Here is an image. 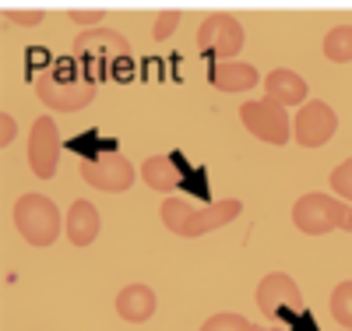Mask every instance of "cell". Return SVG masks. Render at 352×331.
Masks as SVG:
<instances>
[{
  "label": "cell",
  "mask_w": 352,
  "mask_h": 331,
  "mask_svg": "<svg viewBox=\"0 0 352 331\" xmlns=\"http://www.w3.org/2000/svg\"><path fill=\"white\" fill-rule=\"evenodd\" d=\"M257 331H285L282 324H264V328H257Z\"/></svg>",
  "instance_id": "25"
},
{
  "label": "cell",
  "mask_w": 352,
  "mask_h": 331,
  "mask_svg": "<svg viewBox=\"0 0 352 331\" xmlns=\"http://www.w3.org/2000/svg\"><path fill=\"white\" fill-rule=\"evenodd\" d=\"M324 56L331 64H349L352 60V25H338L324 36Z\"/></svg>",
  "instance_id": "16"
},
{
  "label": "cell",
  "mask_w": 352,
  "mask_h": 331,
  "mask_svg": "<svg viewBox=\"0 0 352 331\" xmlns=\"http://www.w3.org/2000/svg\"><path fill=\"white\" fill-rule=\"evenodd\" d=\"M71 21H78V25H99L102 11H71Z\"/></svg>",
  "instance_id": "24"
},
{
  "label": "cell",
  "mask_w": 352,
  "mask_h": 331,
  "mask_svg": "<svg viewBox=\"0 0 352 331\" xmlns=\"http://www.w3.org/2000/svg\"><path fill=\"white\" fill-rule=\"evenodd\" d=\"M36 96L53 113H78L96 99V88H92V81H81V78H71L64 71H53V74L36 78Z\"/></svg>",
  "instance_id": "4"
},
{
  "label": "cell",
  "mask_w": 352,
  "mask_h": 331,
  "mask_svg": "<svg viewBox=\"0 0 352 331\" xmlns=\"http://www.w3.org/2000/svg\"><path fill=\"white\" fill-rule=\"evenodd\" d=\"M8 21L25 25V28H36V25H43V11H8Z\"/></svg>",
  "instance_id": "23"
},
{
  "label": "cell",
  "mask_w": 352,
  "mask_h": 331,
  "mask_svg": "<svg viewBox=\"0 0 352 331\" xmlns=\"http://www.w3.org/2000/svg\"><path fill=\"white\" fill-rule=\"evenodd\" d=\"M141 180L152 191H159V194H173L176 187H180L184 176H180V166H176L173 156H152V159H144V166H141Z\"/></svg>",
  "instance_id": "15"
},
{
  "label": "cell",
  "mask_w": 352,
  "mask_h": 331,
  "mask_svg": "<svg viewBox=\"0 0 352 331\" xmlns=\"http://www.w3.org/2000/svg\"><path fill=\"white\" fill-rule=\"evenodd\" d=\"M56 162H60V131H56L53 116H39L32 124V134H28V166H32V176L39 180L56 176Z\"/></svg>",
  "instance_id": "8"
},
{
  "label": "cell",
  "mask_w": 352,
  "mask_h": 331,
  "mask_svg": "<svg viewBox=\"0 0 352 331\" xmlns=\"http://www.w3.org/2000/svg\"><path fill=\"white\" fill-rule=\"evenodd\" d=\"M18 134V124H14V116L8 109H0V148H8Z\"/></svg>",
  "instance_id": "22"
},
{
  "label": "cell",
  "mask_w": 352,
  "mask_h": 331,
  "mask_svg": "<svg viewBox=\"0 0 352 331\" xmlns=\"http://www.w3.org/2000/svg\"><path fill=\"white\" fill-rule=\"evenodd\" d=\"M240 212H243V201H236V197L212 201L208 208H194V215L184 222V229L176 233V236H184V239L204 236V233H212V229H222V226H229L232 219H240Z\"/></svg>",
  "instance_id": "10"
},
{
  "label": "cell",
  "mask_w": 352,
  "mask_h": 331,
  "mask_svg": "<svg viewBox=\"0 0 352 331\" xmlns=\"http://www.w3.org/2000/svg\"><path fill=\"white\" fill-rule=\"evenodd\" d=\"M243 43H247V32L232 14H208L197 25V50L204 56L232 60V56H240Z\"/></svg>",
  "instance_id": "5"
},
{
  "label": "cell",
  "mask_w": 352,
  "mask_h": 331,
  "mask_svg": "<svg viewBox=\"0 0 352 331\" xmlns=\"http://www.w3.org/2000/svg\"><path fill=\"white\" fill-rule=\"evenodd\" d=\"M155 310H159V299H155L152 286H144V282H131V286L120 289V296H116V314L127 324H144Z\"/></svg>",
  "instance_id": "11"
},
{
  "label": "cell",
  "mask_w": 352,
  "mask_h": 331,
  "mask_svg": "<svg viewBox=\"0 0 352 331\" xmlns=\"http://www.w3.org/2000/svg\"><path fill=\"white\" fill-rule=\"evenodd\" d=\"M331 191H335L342 201H352V159H345L342 166H335V173H331Z\"/></svg>",
  "instance_id": "20"
},
{
  "label": "cell",
  "mask_w": 352,
  "mask_h": 331,
  "mask_svg": "<svg viewBox=\"0 0 352 331\" xmlns=\"http://www.w3.org/2000/svg\"><path fill=\"white\" fill-rule=\"evenodd\" d=\"M282 307L289 310H303V292L296 286V279H289L285 272H268L257 286V310L264 317L278 314Z\"/></svg>",
  "instance_id": "9"
},
{
  "label": "cell",
  "mask_w": 352,
  "mask_h": 331,
  "mask_svg": "<svg viewBox=\"0 0 352 331\" xmlns=\"http://www.w3.org/2000/svg\"><path fill=\"white\" fill-rule=\"evenodd\" d=\"M307 92H310L307 81L296 71H289V67H278V71H272L268 78H264V96L282 103V106H303Z\"/></svg>",
  "instance_id": "14"
},
{
  "label": "cell",
  "mask_w": 352,
  "mask_h": 331,
  "mask_svg": "<svg viewBox=\"0 0 352 331\" xmlns=\"http://www.w3.org/2000/svg\"><path fill=\"white\" fill-rule=\"evenodd\" d=\"M331 317L338 328H352V282H338L331 292Z\"/></svg>",
  "instance_id": "18"
},
{
  "label": "cell",
  "mask_w": 352,
  "mask_h": 331,
  "mask_svg": "<svg viewBox=\"0 0 352 331\" xmlns=\"http://www.w3.org/2000/svg\"><path fill=\"white\" fill-rule=\"evenodd\" d=\"M14 229L21 233L25 244L32 247H50L60 236V208L46 194H21L14 201Z\"/></svg>",
  "instance_id": "1"
},
{
  "label": "cell",
  "mask_w": 352,
  "mask_h": 331,
  "mask_svg": "<svg viewBox=\"0 0 352 331\" xmlns=\"http://www.w3.org/2000/svg\"><path fill=\"white\" fill-rule=\"evenodd\" d=\"M342 229H349V233H352V208H349V215H345V226H342Z\"/></svg>",
  "instance_id": "26"
},
{
  "label": "cell",
  "mask_w": 352,
  "mask_h": 331,
  "mask_svg": "<svg viewBox=\"0 0 352 331\" xmlns=\"http://www.w3.org/2000/svg\"><path fill=\"white\" fill-rule=\"evenodd\" d=\"M190 215H194V204H190V201H184V197H169V201H162V222H166L169 233H180L184 222H187Z\"/></svg>",
  "instance_id": "17"
},
{
  "label": "cell",
  "mask_w": 352,
  "mask_h": 331,
  "mask_svg": "<svg viewBox=\"0 0 352 331\" xmlns=\"http://www.w3.org/2000/svg\"><path fill=\"white\" fill-rule=\"evenodd\" d=\"M176 25H180V14H176V11H166V14H159V18H155V25H152V36H155V43L169 39V36L176 32Z\"/></svg>",
  "instance_id": "21"
},
{
  "label": "cell",
  "mask_w": 352,
  "mask_h": 331,
  "mask_svg": "<svg viewBox=\"0 0 352 331\" xmlns=\"http://www.w3.org/2000/svg\"><path fill=\"white\" fill-rule=\"evenodd\" d=\"M257 67L243 64V60H219L212 67V85L219 92H250V88H257Z\"/></svg>",
  "instance_id": "13"
},
{
  "label": "cell",
  "mask_w": 352,
  "mask_h": 331,
  "mask_svg": "<svg viewBox=\"0 0 352 331\" xmlns=\"http://www.w3.org/2000/svg\"><path fill=\"white\" fill-rule=\"evenodd\" d=\"M201 331H257V324H250L247 317H240V314H215V317H208L201 324Z\"/></svg>",
  "instance_id": "19"
},
{
  "label": "cell",
  "mask_w": 352,
  "mask_h": 331,
  "mask_svg": "<svg viewBox=\"0 0 352 331\" xmlns=\"http://www.w3.org/2000/svg\"><path fill=\"white\" fill-rule=\"evenodd\" d=\"M342 331H352V328H342Z\"/></svg>",
  "instance_id": "27"
},
{
  "label": "cell",
  "mask_w": 352,
  "mask_h": 331,
  "mask_svg": "<svg viewBox=\"0 0 352 331\" xmlns=\"http://www.w3.org/2000/svg\"><path fill=\"white\" fill-rule=\"evenodd\" d=\"M338 131V116L335 109L324 103V99H307L300 109H296V120H292V138H296V145L303 148H320L328 145Z\"/></svg>",
  "instance_id": "7"
},
{
  "label": "cell",
  "mask_w": 352,
  "mask_h": 331,
  "mask_svg": "<svg viewBox=\"0 0 352 331\" xmlns=\"http://www.w3.org/2000/svg\"><path fill=\"white\" fill-rule=\"evenodd\" d=\"M345 215H349V204L331 197V194H303L292 208V226H296L303 236H324V233H335L345 226Z\"/></svg>",
  "instance_id": "2"
},
{
  "label": "cell",
  "mask_w": 352,
  "mask_h": 331,
  "mask_svg": "<svg viewBox=\"0 0 352 331\" xmlns=\"http://www.w3.org/2000/svg\"><path fill=\"white\" fill-rule=\"evenodd\" d=\"M99 229H102L99 208H96L92 201H74L71 212H67V219H64V233H67L71 244H74V247H88V244L99 236Z\"/></svg>",
  "instance_id": "12"
},
{
  "label": "cell",
  "mask_w": 352,
  "mask_h": 331,
  "mask_svg": "<svg viewBox=\"0 0 352 331\" xmlns=\"http://www.w3.org/2000/svg\"><path fill=\"white\" fill-rule=\"evenodd\" d=\"M240 120H243V127L257 138V141H264V145H275V148H282V145H289V138H292V120H289V106H282V103H275V99H254V103H243L240 106Z\"/></svg>",
  "instance_id": "3"
},
{
  "label": "cell",
  "mask_w": 352,
  "mask_h": 331,
  "mask_svg": "<svg viewBox=\"0 0 352 331\" xmlns=\"http://www.w3.org/2000/svg\"><path fill=\"white\" fill-rule=\"evenodd\" d=\"M141 169L131 166L127 156L120 152H102V156H92V159H85L81 162V180L88 187H96V191H106V194H124L131 191V184L138 180Z\"/></svg>",
  "instance_id": "6"
}]
</instances>
